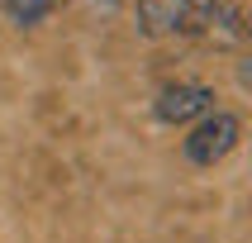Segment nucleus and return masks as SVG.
<instances>
[{
    "label": "nucleus",
    "mask_w": 252,
    "mask_h": 243,
    "mask_svg": "<svg viewBox=\"0 0 252 243\" xmlns=\"http://www.w3.org/2000/svg\"><path fill=\"white\" fill-rule=\"evenodd\" d=\"M243 143V119L233 110H214L205 114V119H195V124L186 129V139H181V157L190 162V167H219L233 148Z\"/></svg>",
    "instance_id": "nucleus-2"
},
{
    "label": "nucleus",
    "mask_w": 252,
    "mask_h": 243,
    "mask_svg": "<svg viewBox=\"0 0 252 243\" xmlns=\"http://www.w3.org/2000/svg\"><path fill=\"white\" fill-rule=\"evenodd\" d=\"M252 34L243 0H171V38H200L214 48H243Z\"/></svg>",
    "instance_id": "nucleus-1"
},
{
    "label": "nucleus",
    "mask_w": 252,
    "mask_h": 243,
    "mask_svg": "<svg viewBox=\"0 0 252 243\" xmlns=\"http://www.w3.org/2000/svg\"><path fill=\"white\" fill-rule=\"evenodd\" d=\"M5 5V19H10L14 29H38L48 14L57 10L53 0H0Z\"/></svg>",
    "instance_id": "nucleus-4"
},
{
    "label": "nucleus",
    "mask_w": 252,
    "mask_h": 243,
    "mask_svg": "<svg viewBox=\"0 0 252 243\" xmlns=\"http://www.w3.org/2000/svg\"><path fill=\"white\" fill-rule=\"evenodd\" d=\"M219 110V91L210 81H195V76H181V81H167L153 96V119L167 129H190L195 119Z\"/></svg>",
    "instance_id": "nucleus-3"
},
{
    "label": "nucleus",
    "mask_w": 252,
    "mask_h": 243,
    "mask_svg": "<svg viewBox=\"0 0 252 243\" xmlns=\"http://www.w3.org/2000/svg\"><path fill=\"white\" fill-rule=\"evenodd\" d=\"M124 5H133V0H91V10H100V14H114V10H124Z\"/></svg>",
    "instance_id": "nucleus-5"
},
{
    "label": "nucleus",
    "mask_w": 252,
    "mask_h": 243,
    "mask_svg": "<svg viewBox=\"0 0 252 243\" xmlns=\"http://www.w3.org/2000/svg\"><path fill=\"white\" fill-rule=\"evenodd\" d=\"M53 5H67V0H53Z\"/></svg>",
    "instance_id": "nucleus-6"
}]
</instances>
